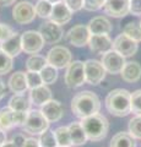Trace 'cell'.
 Masks as SVG:
<instances>
[{
	"instance_id": "30",
	"label": "cell",
	"mask_w": 141,
	"mask_h": 147,
	"mask_svg": "<svg viewBox=\"0 0 141 147\" xmlns=\"http://www.w3.org/2000/svg\"><path fill=\"white\" fill-rule=\"evenodd\" d=\"M39 74H40V77H42L44 85H52L58 80V69L49 65V64L47 66H44L39 71Z\"/></svg>"
},
{
	"instance_id": "9",
	"label": "cell",
	"mask_w": 141,
	"mask_h": 147,
	"mask_svg": "<svg viewBox=\"0 0 141 147\" xmlns=\"http://www.w3.org/2000/svg\"><path fill=\"white\" fill-rule=\"evenodd\" d=\"M36 16L37 15H36L34 5L30 1H26V0L17 3L12 9V18L19 25L31 24Z\"/></svg>"
},
{
	"instance_id": "23",
	"label": "cell",
	"mask_w": 141,
	"mask_h": 147,
	"mask_svg": "<svg viewBox=\"0 0 141 147\" xmlns=\"http://www.w3.org/2000/svg\"><path fill=\"white\" fill-rule=\"evenodd\" d=\"M69 132H70V139H71V145L72 146H82L87 141V135L84 130L81 121H72L69 126Z\"/></svg>"
},
{
	"instance_id": "35",
	"label": "cell",
	"mask_w": 141,
	"mask_h": 147,
	"mask_svg": "<svg viewBox=\"0 0 141 147\" xmlns=\"http://www.w3.org/2000/svg\"><path fill=\"white\" fill-rule=\"evenodd\" d=\"M25 75H26V81H27V85H28L30 90H33V88H36V87H39V86L44 85L39 72L27 71V72H25Z\"/></svg>"
},
{
	"instance_id": "17",
	"label": "cell",
	"mask_w": 141,
	"mask_h": 147,
	"mask_svg": "<svg viewBox=\"0 0 141 147\" xmlns=\"http://www.w3.org/2000/svg\"><path fill=\"white\" fill-rule=\"evenodd\" d=\"M71 17H72V11L61 0V1L55 3L53 5V11L49 18H51V21L54 22V24L63 26V25H66L71 20Z\"/></svg>"
},
{
	"instance_id": "18",
	"label": "cell",
	"mask_w": 141,
	"mask_h": 147,
	"mask_svg": "<svg viewBox=\"0 0 141 147\" xmlns=\"http://www.w3.org/2000/svg\"><path fill=\"white\" fill-rule=\"evenodd\" d=\"M87 27L91 32V34H109L113 30L112 22L104 16L93 17L88 22Z\"/></svg>"
},
{
	"instance_id": "34",
	"label": "cell",
	"mask_w": 141,
	"mask_h": 147,
	"mask_svg": "<svg viewBox=\"0 0 141 147\" xmlns=\"http://www.w3.org/2000/svg\"><path fill=\"white\" fill-rule=\"evenodd\" d=\"M129 134L135 140H141V115H135L129 121Z\"/></svg>"
},
{
	"instance_id": "3",
	"label": "cell",
	"mask_w": 141,
	"mask_h": 147,
	"mask_svg": "<svg viewBox=\"0 0 141 147\" xmlns=\"http://www.w3.org/2000/svg\"><path fill=\"white\" fill-rule=\"evenodd\" d=\"M81 125H82L86 135H87V139L93 142L102 141L107 136L109 130L108 119L99 113L84 118L81 120Z\"/></svg>"
},
{
	"instance_id": "36",
	"label": "cell",
	"mask_w": 141,
	"mask_h": 147,
	"mask_svg": "<svg viewBox=\"0 0 141 147\" xmlns=\"http://www.w3.org/2000/svg\"><path fill=\"white\" fill-rule=\"evenodd\" d=\"M130 107L131 113L136 114V115H141V90H136L131 93Z\"/></svg>"
},
{
	"instance_id": "41",
	"label": "cell",
	"mask_w": 141,
	"mask_h": 147,
	"mask_svg": "<svg viewBox=\"0 0 141 147\" xmlns=\"http://www.w3.org/2000/svg\"><path fill=\"white\" fill-rule=\"evenodd\" d=\"M129 12L135 16H141V0H130Z\"/></svg>"
},
{
	"instance_id": "6",
	"label": "cell",
	"mask_w": 141,
	"mask_h": 147,
	"mask_svg": "<svg viewBox=\"0 0 141 147\" xmlns=\"http://www.w3.org/2000/svg\"><path fill=\"white\" fill-rule=\"evenodd\" d=\"M21 42H22V52L26 54L33 55L38 54L44 47V39L39 31H26L21 34Z\"/></svg>"
},
{
	"instance_id": "25",
	"label": "cell",
	"mask_w": 141,
	"mask_h": 147,
	"mask_svg": "<svg viewBox=\"0 0 141 147\" xmlns=\"http://www.w3.org/2000/svg\"><path fill=\"white\" fill-rule=\"evenodd\" d=\"M111 147H136L135 139L129 132H118L111 140Z\"/></svg>"
},
{
	"instance_id": "12",
	"label": "cell",
	"mask_w": 141,
	"mask_h": 147,
	"mask_svg": "<svg viewBox=\"0 0 141 147\" xmlns=\"http://www.w3.org/2000/svg\"><path fill=\"white\" fill-rule=\"evenodd\" d=\"M139 49L138 42H135L134 39L129 38L128 36L121 33L115 37V39L113 40V50H115L117 53H119L124 58L126 57H133L136 54Z\"/></svg>"
},
{
	"instance_id": "43",
	"label": "cell",
	"mask_w": 141,
	"mask_h": 147,
	"mask_svg": "<svg viewBox=\"0 0 141 147\" xmlns=\"http://www.w3.org/2000/svg\"><path fill=\"white\" fill-rule=\"evenodd\" d=\"M6 94V87L3 80H0V100H1Z\"/></svg>"
},
{
	"instance_id": "44",
	"label": "cell",
	"mask_w": 141,
	"mask_h": 147,
	"mask_svg": "<svg viewBox=\"0 0 141 147\" xmlns=\"http://www.w3.org/2000/svg\"><path fill=\"white\" fill-rule=\"evenodd\" d=\"M6 142V132L0 129V147Z\"/></svg>"
},
{
	"instance_id": "14",
	"label": "cell",
	"mask_w": 141,
	"mask_h": 147,
	"mask_svg": "<svg viewBox=\"0 0 141 147\" xmlns=\"http://www.w3.org/2000/svg\"><path fill=\"white\" fill-rule=\"evenodd\" d=\"M103 9L106 15H109L111 17H124L129 13L130 0H106Z\"/></svg>"
},
{
	"instance_id": "37",
	"label": "cell",
	"mask_w": 141,
	"mask_h": 147,
	"mask_svg": "<svg viewBox=\"0 0 141 147\" xmlns=\"http://www.w3.org/2000/svg\"><path fill=\"white\" fill-rule=\"evenodd\" d=\"M106 0H84V9L87 11H97L104 6Z\"/></svg>"
},
{
	"instance_id": "15",
	"label": "cell",
	"mask_w": 141,
	"mask_h": 147,
	"mask_svg": "<svg viewBox=\"0 0 141 147\" xmlns=\"http://www.w3.org/2000/svg\"><path fill=\"white\" fill-rule=\"evenodd\" d=\"M88 47L91 52L96 54H104L113 49V40L108 34H91Z\"/></svg>"
},
{
	"instance_id": "46",
	"label": "cell",
	"mask_w": 141,
	"mask_h": 147,
	"mask_svg": "<svg viewBox=\"0 0 141 147\" xmlns=\"http://www.w3.org/2000/svg\"><path fill=\"white\" fill-rule=\"evenodd\" d=\"M49 3H52V4H55V3H59V1H61V0H48Z\"/></svg>"
},
{
	"instance_id": "38",
	"label": "cell",
	"mask_w": 141,
	"mask_h": 147,
	"mask_svg": "<svg viewBox=\"0 0 141 147\" xmlns=\"http://www.w3.org/2000/svg\"><path fill=\"white\" fill-rule=\"evenodd\" d=\"M26 141V137L22 134H17L12 137V140L10 142H5L1 147H22Z\"/></svg>"
},
{
	"instance_id": "21",
	"label": "cell",
	"mask_w": 141,
	"mask_h": 147,
	"mask_svg": "<svg viewBox=\"0 0 141 147\" xmlns=\"http://www.w3.org/2000/svg\"><path fill=\"white\" fill-rule=\"evenodd\" d=\"M9 88L12 93L15 94H24L25 92L28 90V85L26 81V75L25 72L17 71L15 74H12L9 79Z\"/></svg>"
},
{
	"instance_id": "5",
	"label": "cell",
	"mask_w": 141,
	"mask_h": 147,
	"mask_svg": "<svg viewBox=\"0 0 141 147\" xmlns=\"http://www.w3.org/2000/svg\"><path fill=\"white\" fill-rule=\"evenodd\" d=\"M64 79H65V84L69 88H76V87L82 86L86 82L84 63L80 60L71 61L70 65L66 67Z\"/></svg>"
},
{
	"instance_id": "45",
	"label": "cell",
	"mask_w": 141,
	"mask_h": 147,
	"mask_svg": "<svg viewBox=\"0 0 141 147\" xmlns=\"http://www.w3.org/2000/svg\"><path fill=\"white\" fill-rule=\"evenodd\" d=\"M16 0H0V4L4 6H10L12 4H15Z\"/></svg>"
},
{
	"instance_id": "19",
	"label": "cell",
	"mask_w": 141,
	"mask_h": 147,
	"mask_svg": "<svg viewBox=\"0 0 141 147\" xmlns=\"http://www.w3.org/2000/svg\"><path fill=\"white\" fill-rule=\"evenodd\" d=\"M0 48H1L6 54H9L11 58L17 57L22 52V42H21V34L15 32L10 38L4 40L0 43Z\"/></svg>"
},
{
	"instance_id": "32",
	"label": "cell",
	"mask_w": 141,
	"mask_h": 147,
	"mask_svg": "<svg viewBox=\"0 0 141 147\" xmlns=\"http://www.w3.org/2000/svg\"><path fill=\"white\" fill-rule=\"evenodd\" d=\"M13 58H11L9 54H6L0 48V75H6L12 70L13 66Z\"/></svg>"
},
{
	"instance_id": "20",
	"label": "cell",
	"mask_w": 141,
	"mask_h": 147,
	"mask_svg": "<svg viewBox=\"0 0 141 147\" xmlns=\"http://www.w3.org/2000/svg\"><path fill=\"white\" fill-rule=\"evenodd\" d=\"M121 79L128 84H134L141 79V65L138 61H128L120 72Z\"/></svg>"
},
{
	"instance_id": "27",
	"label": "cell",
	"mask_w": 141,
	"mask_h": 147,
	"mask_svg": "<svg viewBox=\"0 0 141 147\" xmlns=\"http://www.w3.org/2000/svg\"><path fill=\"white\" fill-rule=\"evenodd\" d=\"M15 126V119H13V110L9 107L3 108L0 110V129L4 131L10 130Z\"/></svg>"
},
{
	"instance_id": "39",
	"label": "cell",
	"mask_w": 141,
	"mask_h": 147,
	"mask_svg": "<svg viewBox=\"0 0 141 147\" xmlns=\"http://www.w3.org/2000/svg\"><path fill=\"white\" fill-rule=\"evenodd\" d=\"M13 33H15V31H13L10 26L0 24V43H3L4 40H6L7 38H10Z\"/></svg>"
},
{
	"instance_id": "11",
	"label": "cell",
	"mask_w": 141,
	"mask_h": 147,
	"mask_svg": "<svg viewBox=\"0 0 141 147\" xmlns=\"http://www.w3.org/2000/svg\"><path fill=\"white\" fill-rule=\"evenodd\" d=\"M101 63L103 64L104 69L108 74L111 75H117V74H120L123 67L125 66V58L120 55L119 53H117L115 50H109V52L102 54V60Z\"/></svg>"
},
{
	"instance_id": "10",
	"label": "cell",
	"mask_w": 141,
	"mask_h": 147,
	"mask_svg": "<svg viewBox=\"0 0 141 147\" xmlns=\"http://www.w3.org/2000/svg\"><path fill=\"white\" fill-rule=\"evenodd\" d=\"M91 37V32L87 26L76 25L66 32L65 39L66 42L74 47H85L88 45V40Z\"/></svg>"
},
{
	"instance_id": "40",
	"label": "cell",
	"mask_w": 141,
	"mask_h": 147,
	"mask_svg": "<svg viewBox=\"0 0 141 147\" xmlns=\"http://www.w3.org/2000/svg\"><path fill=\"white\" fill-rule=\"evenodd\" d=\"M63 1L72 12H77L84 9V0H63Z\"/></svg>"
},
{
	"instance_id": "28",
	"label": "cell",
	"mask_w": 141,
	"mask_h": 147,
	"mask_svg": "<svg viewBox=\"0 0 141 147\" xmlns=\"http://www.w3.org/2000/svg\"><path fill=\"white\" fill-rule=\"evenodd\" d=\"M54 135L58 142V147H71V139L67 126H59L54 130Z\"/></svg>"
},
{
	"instance_id": "16",
	"label": "cell",
	"mask_w": 141,
	"mask_h": 147,
	"mask_svg": "<svg viewBox=\"0 0 141 147\" xmlns=\"http://www.w3.org/2000/svg\"><path fill=\"white\" fill-rule=\"evenodd\" d=\"M40 112L49 123H57L64 115V107L59 100L51 99L40 107Z\"/></svg>"
},
{
	"instance_id": "2",
	"label": "cell",
	"mask_w": 141,
	"mask_h": 147,
	"mask_svg": "<svg viewBox=\"0 0 141 147\" xmlns=\"http://www.w3.org/2000/svg\"><path fill=\"white\" fill-rule=\"evenodd\" d=\"M130 98L131 93L128 90L124 88H115L112 90L107 94L104 104L109 114L114 117H126L131 113L130 107Z\"/></svg>"
},
{
	"instance_id": "33",
	"label": "cell",
	"mask_w": 141,
	"mask_h": 147,
	"mask_svg": "<svg viewBox=\"0 0 141 147\" xmlns=\"http://www.w3.org/2000/svg\"><path fill=\"white\" fill-rule=\"evenodd\" d=\"M39 146L40 147H58V142L54 135V131L52 130H45L43 134L39 136Z\"/></svg>"
},
{
	"instance_id": "4",
	"label": "cell",
	"mask_w": 141,
	"mask_h": 147,
	"mask_svg": "<svg viewBox=\"0 0 141 147\" xmlns=\"http://www.w3.org/2000/svg\"><path fill=\"white\" fill-rule=\"evenodd\" d=\"M22 129L31 135H40L49 129V121L40 110H30L27 113L26 121L22 125Z\"/></svg>"
},
{
	"instance_id": "26",
	"label": "cell",
	"mask_w": 141,
	"mask_h": 147,
	"mask_svg": "<svg viewBox=\"0 0 141 147\" xmlns=\"http://www.w3.org/2000/svg\"><path fill=\"white\" fill-rule=\"evenodd\" d=\"M48 65L47 58L42 57L39 54H33L30 55V58L26 60V67L27 71H37L39 72L44 66Z\"/></svg>"
},
{
	"instance_id": "8",
	"label": "cell",
	"mask_w": 141,
	"mask_h": 147,
	"mask_svg": "<svg viewBox=\"0 0 141 147\" xmlns=\"http://www.w3.org/2000/svg\"><path fill=\"white\" fill-rule=\"evenodd\" d=\"M85 66V75H86V82L88 85L97 86L104 80L107 75V71L104 69L103 64L96 59H88L84 63Z\"/></svg>"
},
{
	"instance_id": "13",
	"label": "cell",
	"mask_w": 141,
	"mask_h": 147,
	"mask_svg": "<svg viewBox=\"0 0 141 147\" xmlns=\"http://www.w3.org/2000/svg\"><path fill=\"white\" fill-rule=\"evenodd\" d=\"M39 33L42 34L45 43L57 44L63 39L64 31H63L61 26L54 24V22H52V21H47V22H44V24L40 25Z\"/></svg>"
},
{
	"instance_id": "31",
	"label": "cell",
	"mask_w": 141,
	"mask_h": 147,
	"mask_svg": "<svg viewBox=\"0 0 141 147\" xmlns=\"http://www.w3.org/2000/svg\"><path fill=\"white\" fill-rule=\"evenodd\" d=\"M53 5L54 4L49 3L48 0H38L37 4L34 5L36 15L42 18H49L53 11Z\"/></svg>"
},
{
	"instance_id": "24",
	"label": "cell",
	"mask_w": 141,
	"mask_h": 147,
	"mask_svg": "<svg viewBox=\"0 0 141 147\" xmlns=\"http://www.w3.org/2000/svg\"><path fill=\"white\" fill-rule=\"evenodd\" d=\"M31 104V99L25 94H13L9 100V108L15 112H30Z\"/></svg>"
},
{
	"instance_id": "7",
	"label": "cell",
	"mask_w": 141,
	"mask_h": 147,
	"mask_svg": "<svg viewBox=\"0 0 141 147\" xmlns=\"http://www.w3.org/2000/svg\"><path fill=\"white\" fill-rule=\"evenodd\" d=\"M47 61L49 65L57 69H64L70 65L72 60L71 52L66 47L63 45H54V47L47 53Z\"/></svg>"
},
{
	"instance_id": "47",
	"label": "cell",
	"mask_w": 141,
	"mask_h": 147,
	"mask_svg": "<svg viewBox=\"0 0 141 147\" xmlns=\"http://www.w3.org/2000/svg\"><path fill=\"white\" fill-rule=\"evenodd\" d=\"M140 25H141V22H140Z\"/></svg>"
},
{
	"instance_id": "42",
	"label": "cell",
	"mask_w": 141,
	"mask_h": 147,
	"mask_svg": "<svg viewBox=\"0 0 141 147\" xmlns=\"http://www.w3.org/2000/svg\"><path fill=\"white\" fill-rule=\"evenodd\" d=\"M22 147H40L39 146V141L33 139V137H28V139H26L25 144Z\"/></svg>"
},
{
	"instance_id": "1",
	"label": "cell",
	"mask_w": 141,
	"mask_h": 147,
	"mask_svg": "<svg viewBox=\"0 0 141 147\" xmlns=\"http://www.w3.org/2000/svg\"><path fill=\"white\" fill-rule=\"evenodd\" d=\"M101 109V100L98 96L91 91H82L71 99V112L77 118L84 119L93 115Z\"/></svg>"
},
{
	"instance_id": "22",
	"label": "cell",
	"mask_w": 141,
	"mask_h": 147,
	"mask_svg": "<svg viewBox=\"0 0 141 147\" xmlns=\"http://www.w3.org/2000/svg\"><path fill=\"white\" fill-rule=\"evenodd\" d=\"M30 99L31 102L36 105H40L49 102L52 98V91L48 88L47 85H42L39 87H36L33 90H30Z\"/></svg>"
},
{
	"instance_id": "29",
	"label": "cell",
	"mask_w": 141,
	"mask_h": 147,
	"mask_svg": "<svg viewBox=\"0 0 141 147\" xmlns=\"http://www.w3.org/2000/svg\"><path fill=\"white\" fill-rule=\"evenodd\" d=\"M123 33L128 36L129 38L134 39L135 42H141V25L139 22H129L123 28Z\"/></svg>"
}]
</instances>
